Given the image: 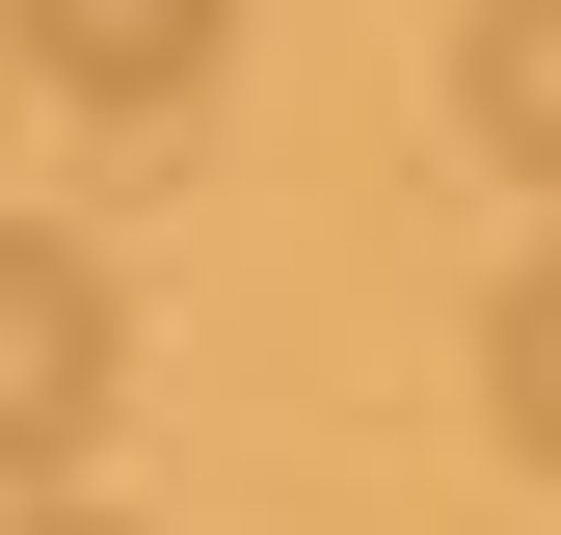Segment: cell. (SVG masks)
<instances>
[{"instance_id":"5b68a950","label":"cell","mask_w":561,"mask_h":535,"mask_svg":"<svg viewBox=\"0 0 561 535\" xmlns=\"http://www.w3.org/2000/svg\"><path fill=\"white\" fill-rule=\"evenodd\" d=\"M27 535H107V509H27Z\"/></svg>"},{"instance_id":"277c9868","label":"cell","mask_w":561,"mask_h":535,"mask_svg":"<svg viewBox=\"0 0 561 535\" xmlns=\"http://www.w3.org/2000/svg\"><path fill=\"white\" fill-rule=\"evenodd\" d=\"M481 429H508L535 482H561V241L508 268V295H481Z\"/></svg>"},{"instance_id":"6da1fadb","label":"cell","mask_w":561,"mask_h":535,"mask_svg":"<svg viewBox=\"0 0 561 535\" xmlns=\"http://www.w3.org/2000/svg\"><path fill=\"white\" fill-rule=\"evenodd\" d=\"M107 375H134L107 268L54 241V215H0V482H54V455H81V429H107Z\"/></svg>"},{"instance_id":"3957f363","label":"cell","mask_w":561,"mask_h":535,"mask_svg":"<svg viewBox=\"0 0 561 535\" xmlns=\"http://www.w3.org/2000/svg\"><path fill=\"white\" fill-rule=\"evenodd\" d=\"M455 134L508 187H561V0H455Z\"/></svg>"},{"instance_id":"7a4b0ae2","label":"cell","mask_w":561,"mask_h":535,"mask_svg":"<svg viewBox=\"0 0 561 535\" xmlns=\"http://www.w3.org/2000/svg\"><path fill=\"white\" fill-rule=\"evenodd\" d=\"M215 54H241V0H0V81H54V107H107V134L215 107Z\"/></svg>"}]
</instances>
